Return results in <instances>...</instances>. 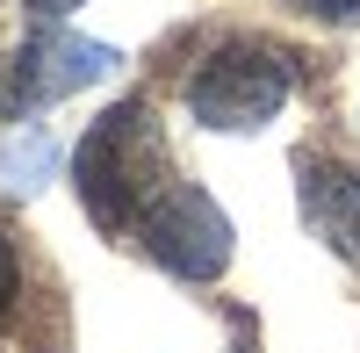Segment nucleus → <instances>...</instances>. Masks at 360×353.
<instances>
[{
    "instance_id": "nucleus-1",
    "label": "nucleus",
    "mask_w": 360,
    "mask_h": 353,
    "mask_svg": "<svg viewBox=\"0 0 360 353\" xmlns=\"http://www.w3.org/2000/svg\"><path fill=\"white\" fill-rule=\"evenodd\" d=\"M72 181H79V202H86V217L101 231H137V217L152 210V195L166 188L159 181V115L144 101L108 108L101 123L86 130V144H79Z\"/></svg>"
},
{
    "instance_id": "nucleus-2",
    "label": "nucleus",
    "mask_w": 360,
    "mask_h": 353,
    "mask_svg": "<svg viewBox=\"0 0 360 353\" xmlns=\"http://www.w3.org/2000/svg\"><path fill=\"white\" fill-rule=\"evenodd\" d=\"M295 94V58L266 37H224L188 72V115L202 130H266Z\"/></svg>"
},
{
    "instance_id": "nucleus-3",
    "label": "nucleus",
    "mask_w": 360,
    "mask_h": 353,
    "mask_svg": "<svg viewBox=\"0 0 360 353\" xmlns=\"http://www.w3.org/2000/svg\"><path fill=\"white\" fill-rule=\"evenodd\" d=\"M137 238H144V252H152L166 274H180V281H217L224 259H231V217L202 188L166 181L152 195V210L137 217Z\"/></svg>"
},
{
    "instance_id": "nucleus-4",
    "label": "nucleus",
    "mask_w": 360,
    "mask_h": 353,
    "mask_svg": "<svg viewBox=\"0 0 360 353\" xmlns=\"http://www.w3.org/2000/svg\"><path fill=\"white\" fill-rule=\"evenodd\" d=\"M101 72H115V51H108V44H86V37H72V29L44 22L37 37L15 51V65H8L15 115H22V108H44V101H58V94H72V86L101 79Z\"/></svg>"
},
{
    "instance_id": "nucleus-5",
    "label": "nucleus",
    "mask_w": 360,
    "mask_h": 353,
    "mask_svg": "<svg viewBox=\"0 0 360 353\" xmlns=\"http://www.w3.org/2000/svg\"><path fill=\"white\" fill-rule=\"evenodd\" d=\"M303 217L346 267H360V166L303 159Z\"/></svg>"
},
{
    "instance_id": "nucleus-6",
    "label": "nucleus",
    "mask_w": 360,
    "mask_h": 353,
    "mask_svg": "<svg viewBox=\"0 0 360 353\" xmlns=\"http://www.w3.org/2000/svg\"><path fill=\"white\" fill-rule=\"evenodd\" d=\"M0 173H8L15 188H29V173L44 181V173H51V144H44V137H29L22 152H8V159H0Z\"/></svg>"
},
{
    "instance_id": "nucleus-7",
    "label": "nucleus",
    "mask_w": 360,
    "mask_h": 353,
    "mask_svg": "<svg viewBox=\"0 0 360 353\" xmlns=\"http://www.w3.org/2000/svg\"><path fill=\"white\" fill-rule=\"evenodd\" d=\"M15 296H22V259H15V245L0 238V317L15 310Z\"/></svg>"
},
{
    "instance_id": "nucleus-8",
    "label": "nucleus",
    "mask_w": 360,
    "mask_h": 353,
    "mask_svg": "<svg viewBox=\"0 0 360 353\" xmlns=\"http://www.w3.org/2000/svg\"><path fill=\"white\" fill-rule=\"evenodd\" d=\"M295 8L317 22H360V0H295Z\"/></svg>"
},
{
    "instance_id": "nucleus-9",
    "label": "nucleus",
    "mask_w": 360,
    "mask_h": 353,
    "mask_svg": "<svg viewBox=\"0 0 360 353\" xmlns=\"http://www.w3.org/2000/svg\"><path fill=\"white\" fill-rule=\"evenodd\" d=\"M29 8H37V22H65V15L79 8V0H29Z\"/></svg>"
},
{
    "instance_id": "nucleus-10",
    "label": "nucleus",
    "mask_w": 360,
    "mask_h": 353,
    "mask_svg": "<svg viewBox=\"0 0 360 353\" xmlns=\"http://www.w3.org/2000/svg\"><path fill=\"white\" fill-rule=\"evenodd\" d=\"M0 115H15V86H8V65H0Z\"/></svg>"
}]
</instances>
